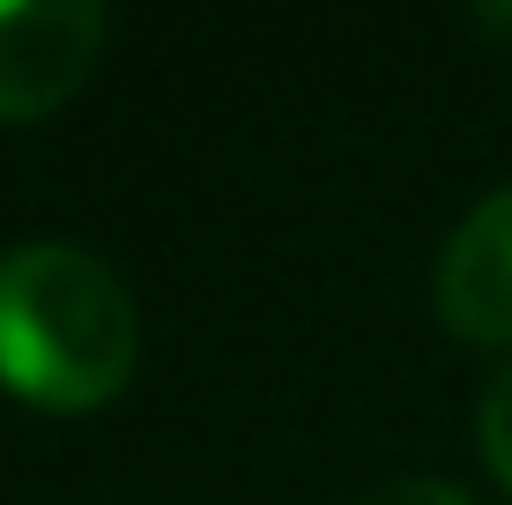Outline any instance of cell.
Wrapping results in <instances>:
<instances>
[{
    "instance_id": "6da1fadb",
    "label": "cell",
    "mask_w": 512,
    "mask_h": 505,
    "mask_svg": "<svg viewBox=\"0 0 512 505\" xmlns=\"http://www.w3.org/2000/svg\"><path fill=\"white\" fill-rule=\"evenodd\" d=\"M141 320L97 253L30 238L0 260V379L38 409H97L134 379Z\"/></svg>"
},
{
    "instance_id": "3957f363",
    "label": "cell",
    "mask_w": 512,
    "mask_h": 505,
    "mask_svg": "<svg viewBox=\"0 0 512 505\" xmlns=\"http://www.w3.org/2000/svg\"><path fill=\"white\" fill-rule=\"evenodd\" d=\"M438 320L468 342H512V186L453 231L438 260Z\"/></svg>"
},
{
    "instance_id": "7a4b0ae2",
    "label": "cell",
    "mask_w": 512,
    "mask_h": 505,
    "mask_svg": "<svg viewBox=\"0 0 512 505\" xmlns=\"http://www.w3.org/2000/svg\"><path fill=\"white\" fill-rule=\"evenodd\" d=\"M104 52V8L90 0H0V127L60 112Z\"/></svg>"
},
{
    "instance_id": "277c9868",
    "label": "cell",
    "mask_w": 512,
    "mask_h": 505,
    "mask_svg": "<svg viewBox=\"0 0 512 505\" xmlns=\"http://www.w3.org/2000/svg\"><path fill=\"white\" fill-rule=\"evenodd\" d=\"M483 454H490V468L512 483V372L483 394Z\"/></svg>"
},
{
    "instance_id": "5b68a950",
    "label": "cell",
    "mask_w": 512,
    "mask_h": 505,
    "mask_svg": "<svg viewBox=\"0 0 512 505\" xmlns=\"http://www.w3.org/2000/svg\"><path fill=\"white\" fill-rule=\"evenodd\" d=\"M364 505H475V498H468V491H453V483L409 476V483H386V491H372Z\"/></svg>"
}]
</instances>
